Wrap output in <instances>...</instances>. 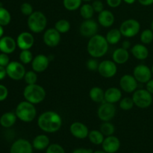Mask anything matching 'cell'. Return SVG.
I'll return each instance as SVG.
<instances>
[{
    "mask_svg": "<svg viewBox=\"0 0 153 153\" xmlns=\"http://www.w3.org/2000/svg\"><path fill=\"white\" fill-rule=\"evenodd\" d=\"M37 126L44 132H57L61 128L62 118L59 114L54 111H46L37 118Z\"/></svg>",
    "mask_w": 153,
    "mask_h": 153,
    "instance_id": "obj_1",
    "label": "cell"
},
{
    "mask_svg": "<svg viewBox=\"0 0 153 153\" xmlns=\"http://www.w3.org/2000/svg\"><path fill=\"white\" fill-rule=\"evenodd\" d=\"M109 43L105 37L101 34H95L91 37L87 45V50L91 58H100L104 56L108 51Z\"/></svg>",
    "mask_w": 153,
    "mask_h": 153,
    "instance_id": "obj_2",
    "label": "cell"
},
{
    "mask_svg": "<svg viewBox=\"0 0 153 153\" xmlns=\"http://www.w3.org/2000/svg\"><path fill=\"white\" fill-rule=\"evenodd\" d=\"M46 92L43 87L36 84L27 85L23 90L25 100L34 105L40 104L46 98Z\"/></svg>",
    "mask_w": 153,
    "mask_h": 153,
    "instance_id": "obj_3",
    "label": "cell"
},
{
    "mask_svg": "<svg viewBox=\"0 0 153 153\" xmlns=\"http://www.w3.org/2000/svg\"><path fill=\"white\" fill-rule=\"evenodd\" d=\"M17 119L24 123H31L37 116V109L34 104L29 102L22 101L17 105L15 110Z\"/></svg>",
    "mask_w": 153,
    "mask_h": 153,
    "instance_id": "obj_4",
    "label": "cell"
},
{
    "mask_svg": "<svg viewBox=\"0 0 153 153\" xmlns=\"http://www.w3.org/2000/svg\"><path fill=\"white\" fill-rule=\"evenodd\" d=\"M27 25L31 32L39 34L46 28L47 18L43 12L35 10L28 16Z\"/></svg>",
    "mask_w": 153,
    "mask_h": 153,
    "instance_id": "obj_5",
    "label": "cell"
},
{
    "mask_svg": "<svg viewBox=\"0 0 153 153\" xmlns=\"http://www.w3.org/2000/svg\"><path fill=\"white\" fill-rule=\"evenodd\" d=\"M134 105L139 108H147L152 103V94L146 89H137L132 94Z\"/></svg>",
    "mask_w": 153,
    "mask_h": 153,
    "instance_id": "obj_6",
    "label": "cell"
},
{
    "mask_svg": "<svg viewBox=\"0 0 153 153\" xmlns=\"http://www.w3.org/2000/svg\"><path fill=\"white\" fill-rule=\"evenodd\" d=\"M122 36L126 38H131L137 35L140 29V24L137 19H128L123 21L120 27Z\"/></svg>",
    "mask_w": 153,
    "mask_h": 153,
    "instance_id": "obj_7",
    "label": "cell"
},
{
    "mask_svg": "<svg viewBox=\"0 0 153 153\" xmlns=\"http://www.w3.org/2000/svg\"><path fill=\"white\" fill-rule=\"evenodd\" d=\"M7 76L13 80L19 81L24 79L25 73V68L24 64L18 61H10L6 67Z\"/></svg>",
    "mask_w": 153,
    "mask_h": 153,
    "instance_id": "obj_8",
    "label": "cell"
},
{
    "mask_svg": "<svg viewBox=\"0 0 153 153\" xmlns=\"http://www.w3.org/2000/svg\"><path fill=\"white\" fill-rule=\"evenodd\" d=\"M97 71L103 78L111 79L117 73V66L113 60H104L100 63Z\"/></svg>",
    "mask_w": 153,
    "mask_h": 153,
    "instance_id": "obj_9",
    "label": "cell"
},
{
    "mask_svg": "<svg viewBox=\"0 0 153 153\" xmlns=\"http://www.w3.org/2000/svg\"><path fill=\"white\" fill-rule=\"evenodd\" d=\"M116 112L117 109L114 104L104 102L99 107L98 111H97V115L100 120H102V122H107V121H111L112 119H114L116 115Z\"/></svg>",
    "mask_w": 153,
    "mask_h": 153,
    "instance_id": "obj_10",
    "label": "cell"
},
{
    "mask_svg": "<svg viewBox=\"0 0 153 153\" xmlns=\"http://www.w3.org/2000/svg\"><path fill=\"white\" fill-rule=\"evenodd\" d=\"M152 70L145 64H138L133 70V76L137 82L146 84L152 79Z\"/></svg>",
    "mask_w": 153,
    "mask_h": 153,
    "instance_id": "obj_11",
    "label": "cell"
},
{
    "mask_svg": "<svg viewBox=\"0 0 153 153\" xmlns=\"http://www.w3.org/2000/svg\"><path fill=\"white\" fill-rule=\"evenodd\" d=\"M98 29V23L95 20L92 19H85L79 27V32L83 37L91 38V37L97 34Z\"/></svg>",
    "mask_w": 153,
    "mask_h": 153,
    "instance_id": "obj_12",
    "label": "cell"
},
{
    "mask_svg": "<svg viewBox=\"0 0 153 153\" xmlns=\"http://www.w3.org/2000/svg\"><path fill=\"white\" fill-rule=\"evenodd\" d=\"M138 82L133 75L125 74L120 79V87L124 92L131 94L137 90Z\"/></svg>",
    "mask_w": 153,
    "mask_h": 153,
    "instance_id": "obj_13",
    "label": "cell"
},
{
    "mask_svg": "<svg viewBox=\"0 0 153 153\" xmlns=\"http://www.w3.org/2000/svg\"><path fill=\"white\" fill-rule=\"evenodd\" d=\"M61 33L58 32L55 28H49L45 31L43 40L45 44L51 48L56 47L61 41Z\"/></svg>",
    "mask_w": 153,
    "mask_h": 153,
    "instance_id": "obj_14",
    "label": "cell"
},
{
    "mask_svg": "<svg viewBox=\"0 0 153 153\" xmlns=\"http://www.w3.org/2000/svg\"><path fill=\"white\" fill-rule=\"evenodd\" d=\"M49 63H50V59L49 57L43 54H39L33 58L31 61V68L32 70L37 73H43L47 70Z\"/></svg>",
    "mask_w": 153,
    "mask_h": 153,
    "instance_id": "obj_15",
    "label": "cell"
},
{
    "mask_svg": "<svg viewBox=\"0 0 153 153\" xmlns=\"http://www.w3.org/2000/svg\"><path fill=\"white\" fill-rule=\"evenodd\" d=\"M17 46L21 50L30 49L34 44V37L31 32L23 31L17 36L16 40Z\"/></svg>",
    "mask_w": 153,
    "mask_h": 153,
    "instance_id": "obj_16",
    "label": "cell"
},
{
    "mask_svg": "<svg viewBox=\"0 0 153 153\" xmlns=\"http://www.w3.org/2000/svg\"><path fill=\"white\" fill-rule=\"evenodd\" d=\"M10 153H33V146L25 139H18L11 145Z\"/></svg>",
    "mask_w": 153,
    "mask_h": 153,
    "instance_id": "obj_17",
    "label": "cell"
},
{
    "mask_svg": "<svg viewBox=\"0 0 153 153\" xmlns=\"http://www.w3.org/2000/svg\"><path fill=\"white\" fill-rule=\"evenodd\" d=\"M70 131L72 135L78 139H85L90 132L88 126L81 122L73 123L70 126Z\"/></svg>",
    "mask_w": 153,
    "mask_h": 153,
    "instance_id": "obj_18",
    "label": "cell"
},
{
    "mask_svg": "<svg viewBox=\"0 0 153 153\" xmlns=\"http://www.w3.org/2000/svg\"><path fill=\"white\" fill-rule=\"evenodd\" d=\"M102 146L105 152L107 153H115L120 147V141L116 136L111 135L105 137Z\"/></svg>",
    "mask_w": 153,
    "mask_h": 153,
    "instance_id": "obj_19",
    "label": "cell"
},
{
    "mask_svg": "<svg viewBox=\"0 0 153 153\" xmlns=\"http://www.w3.org/2000/svg\"><path fill=\"white\" fill-rule=\"evenodd\" d=\"M16 41L10 36H4L0 39V51L7 55L13 53L16 49Z\"/></svg>",
    "mask_w": 153,
    "mask_h": 153,
    "instance_id": "obj_20",
    "label": "cell"
},
{
    "mask_svg": "<svg viewBox=\"0 0 153 153\" xmlns=\"http://www.w3.org/2000/svg\"><path fill=\"white\" fill-rule=\"evenodd\" d=\"M97 20L98 23L101 26L104 28H110L114 23L115 17L114 13L111 10L104 9L102 11L99 13Z\"/></svg>",
    "mask_w": 153,
    "mask_h": 153,
    "instance_id": "obj_21",
    "label": "cell"
},
{
    "mask_svg": "<svg viewBox=\"0 0 153 153\" xmlns=\"http://www.w3.org/2000/svg\"><path fill=\"white\" fill-rule=\"evenodd\" d=\"M122 99V92L120 89L116 87L109 88L105 91V102L112 104L120 102Z\"/></svg>",
    "mask_w": 153,
    "mask_h": 153,
    "instance_id": "obj_22",
    "label": "cell"
},
{
    "mask_svg": "<svg viewBox=\"0 0 153 153\" xmlns=\"http://www.w3.org/2000/svg\"><path fill=\"white\" fill-rule=\"evenodd\" d=\"M131 52L136 59L140 61L146 60L149 56V49L143 43H137L131 46Z\"/></svg>",
    "mask_w": 153,
    "mask_h": 153,
    "instance_id": "obj_23",
    "label": "cell"
},
{
    "mask_svg": "<svg viewBox=\"0 0 153 153\" xmlns=\"http://www.w3.org/2000/svg\"><path fill=\"white\" fill-rule=\"evenodd\" d=\"M128 59H129L128 50L123 47L117 48V49H115L112 54V60L117 64H126L128 61Z\"/></svg>",
    "mask_w": 153,
    "mask_h": 153,
    "instance_id": "obj_24",
    "label": "cell"
},
{
    "mask_svg": "<svg viewBox=\"0 0 153 153\" xmlns=\"http://www.w3.org/2000/svg\"><path fill=\"white\" fill-rule=\"evenodd\" d=\"M49 138L46 134L36 136L32 141L33 148L37 150H43L49 146Z\"/></svg>",
    "mask_w": 153,
    "mask_h": 153,
    "instance_id": "obj_25",
    "label": "cell"
},
{
    "mask_svg": "<svg viewBox=\"0 0 153 153\" xmlns=\"http://www.w3.org/2000/svg\"><path fill=\"white\" fill-rule=\"evenodd\" d=\"M17 117L13 112H6L0 117V125L4 128H10L16 123Z\"/></svg>",
    "mask_w": 153,
    "mask_h": 153,
    "instance_id": "obj_26",
    "label": "cell"
},
{
    "mask_svg": "<svg viewBox=\"0 0 153 153\" xmlns=\"http://www.w3.org/2000/svg\"><path fill=\"white\" fill-rule=\"evenodd\" d=\"M89 97L94 102L102 103L105 102V91L100 87H94L90 90Z\"/></svg>",
    "mask_w": 153,
    "mask_h": 153,
    "instance_id": "obj_27",
    "label": "cell"
},
{
    "mask_svg": "<svg viewBox=\"0 0 153 153\" xmlns=\"http://www.w3.org/2000/svg\"><path fill=\"white\" fill-rule=\"evenodd\" d=\"M121 37H122V34L118 28H111L108 31L105 36L108 43L111 45L117 44L121 40Z\"/></svg>",
    "mask_w": 153,
    "mask_h": 153,
    "instance_id": "obj_28",
    "label": "cell"
},
{
    "mask_svg": "<svg viewBox=\"0 0 153 153\" xmlns=\"http://www.w3.org/2000/svg\"><path fill=\"white\" fill-rule=\"evenodd\" d=\"M89 140L95 145H101L105 139V136L100 130H91L88 134Z\"/></svg>",
    "mask_w": 153,
    "mask_h": 153,
    "instance_id": "obj_29",
    "label": "cell"
},
{
    "mask_svg": "<svg viewBox=\"0 0 153 153\" xmlns=\"http://www.w3.org/2000/svg\"><path fill=\"white\" fill-rule=\"evenodd\" d=\"M80 15L84 19H92L94 16V8H93L92 4H90L88 3H85V4H82L80 7Z\"/></svg>",
    "mask_w": 153,
    "mask_h": 153,
    "instance_id": "obj_30",
    "label": "cell"
},
{
    "mask_svg": "<svg viewBox=\"0 0 153 153\" xmlns=\"http://www.w3.org/2000/svg\"><path fill=\"white\" fill-rule=\"evenodd\" d=\"M54 28L61 34H65V33L68 32L70 31V28H71V25H70V22L67 19H59V20L55 22Z\"/></svg>",
    "mask_w": 153,
    "mask_h": 153,
    "instance_id": "obj_31",
    "label": "cell"
},
{
    "mask_svg": "<svg viewBox=\"0 0 153 153\" xmlns=\"http://www.w3.org/2000/svg\"><path fill=\"white\" fill-rule=\"evenodd\" d=\"M82 0H63V5L70 11H74L80 8L82 6Z\"/></svg>",
    "mask_w": 153,
    "mask_h": 153,
    "instance_id": "obj_32",
    "label": "cell"
},
{
    "mask_svg": "<svg viewBox=\"0 0 153 153\" xmlns=\"http://www.w3.org/2000/svg\"><path fill=\"white\" fill-rule=\"evenodd\" d=\"M100 130L104 134V136L108 137V136L113 135L115 131V127L110 121H107V122H103L102 124H101Z\"/></svg>",
    "mask_w": 153,
    "mask_h": 153,
    "instance_id": "obj_33",
    "label": "cell"
},
{
    "mask_svg": "<svg viewBox=\"0 0 153 153\" xmlns=\"http://www.w3.org/2000/svg\"><path fill=\"white\" fill-rule=\"evenodd\" d=\"M11 20V15L6 8L0 6V25L2 26L7 25Z\"/></svg>",
    "mask_w": 153,
    "mask_h": 153,
    "instance_id": "obj_34",
    "label": "cell"
},
{
    "mask_svg": "<svg viewBox=\"0 0 153 153\" xmlns=\"http://www.w3.org/2000/svg\"><path fill=\"white\" fill-rule=\"evenodd\" d=\"M140 40L143 44H150L153 41V31L152 29H145L140 35Z\"/></svg>",
    "mask_w": 153,
    "mask_h": 153,
    "instance_id": "obj_35",
    "label": "cell"
},
{
    "mask_svg": "<svg viewBox=\"0 0 153 153\" xmlns=\"http://www.w3.org/2000/svg\"><path fill=\"white\" fill-rule=\"evenodd\" d=\"M119 106L122 110L129 111L133 108L134 103L131 97H124L120 100Z\"/></svg>",
    "mask_w": 153,
    "mask_h": 153,
    "instance_id": "obj_36",
    "label": "cell"
},
{
    "mask_svg": "<svg viewBox=\"0 0 153 153\" xmlns=\"http://www.w3.org/2000/svg\"><path fill=\"white\" fill-rule=\"evenodd\" d=\"M19 61L23 64H28L31 63L34 56H33L32 52L30 51V49H26V50H22L19 53Z\"/></svg>",
    "mask_w": 153,
    "mask_h": 153,
    "instance_id": "obj_37",
    "label": "cell"
},
{
    "mask_svg": "<svg viewBox=\"0 0 153 153\" xmlns=\"http://www.w3.org/2000/svg\"><path fill=\"white\" fill-rule=\"evenodd\" d=\"M24 80L27 85H33V84L37 83V75L36 72L34 70H29L25 73L24 76Z\"/></svg>",
    "mask_w": 153,
    "mask_h": 153,
    "instance_id": "obj_38",
    "label": "cell"
},
{
    "mask_svg": "<svg viewBox=\"0 0 153 153\" xmlns=\"http://www.w3.org/2000/svg\"><path fill=\"white\" fill-rule=\"evenodd\" d=\"M46 153H65V150L61 145L52 143L46 148Z\"/></svg>",
    "mask_w": 153,
    "mask_h": 153,
    "instance_id": "obj_39",
    "label": "cell"
},
{
    "mask_svg": "<svg viewBox=\"0 0 153 153\" xmlns=\"http://www.w3.org/2000/svg\"><path fill=\"white\" fill-rule=\"evenodd\" d=\"M20 11L25 16H29L34 12V9L30 3L24 2L20 6Z\"/></svg>",
    "mask_w": 153,
    "mask_h": 153,
    "instance_id": "obj_40",
    "label": "cell"
},
{
    "mask_svg": "<svg viewBox=\"0 0 153 153\" xmlns=\"http://www.w3.org/2000/svg\"><path fill=\"white\" fill-rule=\"evenodd\" d=\"M99 64H100V63L97 61V60L96 58H92L87 61L86 67L91 71H97L98 70Z\"/></svg>",
    "mask_w": 153,
    "mask_h": 153,
    "instance_id": "obj_41",
    "label": "cell"
},
{
    "mask_svg": "<svg viewBox=\"0 0 153 153\" xmlns=\"http://www.w3.org/2000/svg\"><path fill=\"white\" fill-rule=\"evenodd\" d=\"M91 4H92L93 8L96 13H99L104 10V4H103L102 1H101L100 0H95Z\"/></svg>",
    "mask_w": 153,
    "mask_h": 153,
    "instance_id": "obj_42",
    "label": "cell"
},
{
    "mask_svg": "<svg viewBox=\"0 0 153 153\" xmlns=\"http://www.w3.org/2000/svg\"><path fill=\"white\" fill-rule=\"evenodd\" d=\"M10 62V58L7 54L3 53V52L0 53V65L6 67Z\"/></svg>",
    "mask_w": 153,
    "mask_h": 153,
    "instance_id": "obj_43",
    "label": "cell"
},
{
    "mask_svg": "<svg viewBox=\"0 0 153 153\" xmlns=\"http://www.w3.org/2000/svg\"><path fill=\"white\" fill-rule=\"evenodd\" d=\"M8 96V91L4 85H0V102H2L7 99Z\"/></svg>",
    "mask_w": 153,
    "mask_h": 153,
    "instance_id": "obj_44",
    "label": "cell"
},
{
    "mask_svg": "<svg viewBox=\"0 0 153 153\" xmlns=\"http://www.w3.org/2000/svg\"><path fill=\"white\" fill-rule=\"evenodd\" d=\"M106 1L109 7H112V8H116L120 5L123 0H106Z\"/></svg>",
    "mask_w": 153,
    "mask_h": 153,
    "instance_id": "obj_45",
    "label": "cell"
},
{
    "mask_svg": "<svg viewBox=\"0 0 153 153\" xmlns=\"http://www.w3.org/2000/svg\"><path fill=\"white\" fill-rule=\"evenodd\" d=\"M73 153H93L92 149H85V148H79L73 151Z\"/></svg>",
    "mask_w": 153,
    "mask_h": 153,
    "instance_id": "obj_46",
    "label": "cell"
},
{
    "mask_svg": "<svg viewBox=\"0 0 153 153\" xmlns=\"http://www.w3.org/2000/svg\"><path fill=\"white\" fill-rule=\"evenodd\" d=\"M146 89L147 90L150 94H153V79H151L147 83H146Z\"/></svg>",
    "mask_w": 153,
    "mask_h": 153,
    "instance_id": "obj_47",
    "label": "cell"
},
{
    "mask_svg": "<svg viewBox=\"0 0 153 153\" xmlns=\"http://www.w3.org/2000/svg\"><path fill=\"white\" fill-rule=\"evenodd\" d=\"M7 76V71H6V67H2L0 65V80H2Z\"/></svg>",
    "mask_w": 153,
    "mask_h": 153,
    "instance_id": "obj_48",
    "label": "cell"
},
{
    "mask_svg": "<svg viewBox=\"0 0 153 153\" xmlns=\"http://www.w3.org/2000/svg\"><path fill=\"white\" fill-rule=\"evenodd\" d=\"M137 1L143 6H149L153 4V0H137Z\"/></svg>",
    "mask_w": 153,
    "mask_h": 153,
    "instance_id": "obj_49",
    "label": "cell"
},
{
    "mask_svg": "<svg viewBox=\"0 0 153 153\" xmlns=\"http://www.w3.org/2000/svg\"><path fill=\"white\" fill-rule=\"evenodd\" d=\"M131 43L129 40H123V43H122V47L123 48H124V49L128 50V49L131 48Z\"/></svg>",
    "mask_w": 153,
    "mask_h": 153,
    "instance_id": "obj_50",
    "label": "cell"
},
{
    "mask_svg": "<svg viewBox=\"0 0 153 153\" xmlns=\"http://www.w3.org/2000/svg\"><path fill=\"white\" fill-rule=\"evenodd\" d=\"M123 1H125V2L128 4H132L135 2L136 0H123Z\"/></svg>",
    "mask_w": 153,
    "mask_h": 153,
    "instance_id": "obj_51",
    "label": "cell"
},
{
    "mask_svg": "<svg viewBox=\"0 0 153 153\" xmlns=\"http://www.w3.org/2000/svg\"><path fill=\"white\" fill-rule=\"evenodd\" d=\"M3 34H4V28L2 25H0V39L3 37Z\"/></svg>",
    "mask_w": 153,
    "mask_h": 153,
    "instance_id": "obj_52",
    "label": "cell"
},
{
    "mask_svg": "<svg viewBox=\"0 0 153 153\" xmlns=\"http://www.w3.org/2000/svg\"><path fill=\"white\" fill-rule=\"evenodd\" d=\"M93 153H107V152H105L104 150H97V151H95V152H93Z\"/></svg>",
    "mask_w": 153,
    "mask_h": 153,
    "instance_id": "obj_53",
    "label": "cell"
},
{
    "mask_svg": "<svg viewBox=\"0 0 153 153\" xmlns=\"http://www.w3.org/2000/svg\"><path fill=\"white\" fill-rule=\"evenodd\" d=\"M151 29H152V31H153V20H152V23H151Z\"/></svg>",
    "mask_w": 153,
    "mask_h": 153,
    "instance_id": "obj_54",
    "label": "cell"
},
{
    "mask_svg": "<svg viewBox=\"0 0 153 153\" xmlns=\"http://www.w3.org/2000/svg\"><path fill=\"white\" fill-rule=\"evenodd\" d=\"M82 1H86V2H88V1H92V0H82Z\"/></svg>",
    "mask_w": 153,
    "mask_h": 153,
    "instance_id": "obj_55",
    "label": "cell"
},
{
    "mask_svg": "<svg viewBox=\"0 0 153 153\" xmlns=\"http://www.w3.org/2000/svg\"><path fill=\"white\" fill-rule=\"evenodd\" d=\"M151 70H152V75H153V64H152V68H151Z\"/></svg>",
    "mask_w": 153,
    "mask_h": 153,
    "instance_id": "obj_56",
    "label": "cell"
},
{
    "mask_svg": "<svg viewBox=\"0 0 153 153\" xmlns=\"http://www.w3.org/2000/svg\"><path fill=\"white\" fill-rule=\"evenodd\" d=\"M133 153H137V152H133Z\"/></svg>",
    "mask_w": 153,
    "mask_h": 153,
    "instance_id": "obj_57",
    "label": "cell"
}]
</instances>
